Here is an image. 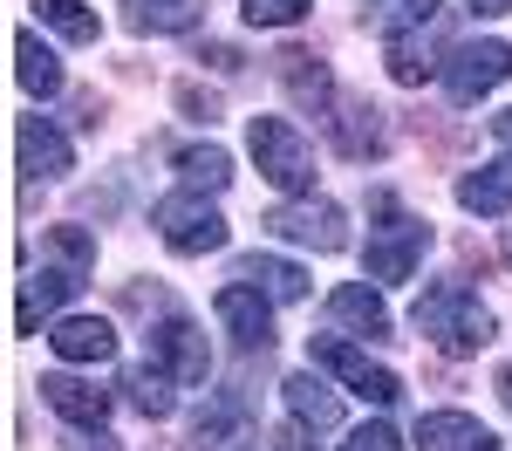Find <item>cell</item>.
<instances>
[{
  "label": "cell",
  "mask_w": 512,
  "mask_h": 451,
  "mask_svg": "<svg viewBox=\"0 0 512 451\" xmlns=\"http://www.w3.org/2000/svg\"><path fill=\"white\" fill-rule=\"evenodd\" d=\"M417 335H431L444 356H478L492 335H499V322H492V308L478 301L472 287H465V274H444V281H431L424 294H417Z\"/></svg>",
  "instance_id": "1"
},
{
  "label": "cell",
  "mask_w": 512,
  "mask_h": 451,
  "mask_svg": "<svg viewBox=\"0 0 512 451\" xmlns=\"http://www.w3.org/2000/svg\"><path fill=\"white\" fill-rule=\"evenodd\" d=\"M376 212V226H369V246H362V260H369V281H410L417 267H424V253H431V226L417 219V212H403L390 192H376L369 199Z\"/></svg>",
  "instance_id": "2"
},
{
  "label": "cell",
  "mask_w": 512,
  "mask_h": 451,
  "mask_svg": "<svg viewBox=\"0 0 512 451\" xmlns=\"http://www.w3.org/2000/svg\"><path fill=\"white\" fill-rule=\"evenodd\" d=\"M246 151H253V164H260V178L267 185H280L287 199H315V151H308V137L294 130L287 117H253L246 123Z\"/></svg>",
  "instance_id": "3"
},
{
  "label": "cell",
  "mask_w": 512,
  "mask_h": 451,
  "mask_svg": "<svg viewBox=\"0 0 512 451\" xmlns=\"http://www.w3.org/2000/svg\"><path fill=\"white\" fill-rule=\"evenodd\" d=\"M151 226H158V240L171 246V253H185V260L226 246V212L205 205V192H171V199H158L151 205Z\"/></svg>",
  "instance_id": "4"
},
{
  "label": "cell",
  "mask_w": 512,
  "mask_h": 451,
  "mask_svg": "<svg viewBox=\"0 0 512 451\" xmlns=\"http://www.w3.org/2000/svg\"><path fill=\"white\" fill-rule=\"evenodd\" d=\"M437 76H444V96H451L458 110H472L478 96H492V89L512 76V48L506 41H465V48L444 55Z\"/></svg>",
  "instance_id": "5"
},
{
  "label": "cell",
  "mask_w": 512,
  "mask_h": 451,
  "mask_svg": "<svg viewBox=\"0 0 512 451\" xmlns=\"http://www.w3.org/2000/svg\"><path fill=\"white\" fill-rule=\"evenodd\" d=\"M267 233L294 240V246H315V253H342L349 246V212L335 199H294V205L267 212Z\"/></svg>",
  "instance_id": "6"
},
{
  "label": "cell",
  "mask_w": 512,
  "mask_h": 451,
  "mask_svg": "<svg viewBox=\"0 0 512 451\" xmlns=\"http://www.w3.org/2000/svg\"><path fill=\"white\" fill-rule=\"evenodd\" d=\"M212 315L233 328L239 349H274V294H260L253 281H226L219 301H212Z\"/></svg>",
  "instance_id": "7"
},
{
  "label": "cell",
  "mask_w": 512,
  "mask_h": 451,
  "mask_svg": "<svg viewBox=\"0 0 512 451\" xmlns=\"http://www.w3.org/2000/svg\"><path fill=\"white\" fill-rule=\"evenodd\" d=\"M315 363H321V369H335V376L349 383L355 397H369V404H396V397H403V383H396L390 369L369 363L362 349H349L342 335H315Z\"/></svg>",
  "instance_id": "8"
},
{
  "label": "cell",
  "mask_w": 512,
  "mask_h": 451,
  "mask_svg": "<svg viewBox=\"0 0 512 451\" xmlns=\"http://www.w3.org/2000/svg\"><path fill=\"white\" fill-rule=\"evenodd\" d=\"M151 363H158L164 376H178V383H205V376H212V349H205V335H198L185 315H164V322L151 328Z\"/></svg>",
  "instance_id": "9"
},
{
  "label": "cell",
  "mask_w": 512,
  "mask_h": 451,
  "mask_svg": "<svg viewBox=\"0 0 512 451\" xmlns=\"http://www.w3.org/2000/svg\"><path fill=\"white\" fill-rule=\"evenodd\" d=\"M274 76L280 89L308 110V117H321V110H335L342 96H335V82H328V69H321V55H308V48H280L274 55Z\"/></svg>",
  "instance_id": "10"
},
{
  "label": "cell",
  "mask_w": 512,
  "mask_h": 451,
  "mask_svg": "<svg viewBox=\"0 0 512 451\" xmlns=\"http://www.w3.org/2000/svg\"><path fill=\"white\" fill-rule=\"evenodd\" d=\"M14 151H21V171H28V178H69V171H76L69 137H62L48 117H21V130H14Z\"/></svg>",
  "instance_id": "11"
},
{
  "label": "cell",
  "mask_w": 512,
  "mask_h": 451,
  "mask_svg": "<svg viewBox=\"0 0 512 451\" xmlns=\"http://www.w3.org/2000/svg\"><path fill=\"white\" fill-rule=\"evenodd\" d=\"M48 349L62 363H110L117 356V328L103 322V315H62V322L48 328Z\"/></svg>",
  "instance_id": "12"
},
{
  "label": "cell",
  "mask_w": 512,
  "mask_h": 451,
  "mask_svg": "<svg viewBox=\"0 0 512 451\" xmlns=\"http://www.w3.org/2000/svg\"><path fill=\"white\" fill-rule=\"evenodd\" d=\"M76 287H82L76 267H35V274L21 281V301H14V328H21V335H35L41 315H55V308H62Z\"/></svg>",
  "instance_id": "13"
},
{
  "label": "cell",
  "mask_w": 512,
  "mask_h": 451,
  "mask_svg": "<svg viewBox=\"0 0 512 451\" xmlns=\"http://www.w3.org/2000/svg\"><path fill=\"white\" fill-rule=\"evenodd\" d=\"M342 117H335V151L342 158H383V144H390V130H383V110L376 103H362V96H342L335 103Z\"/></svg>",
  "instance_id": "14"
},
{
  "label": "cell",
  "mask_w": 512,
  "mask_h": 451,
  "mask_svg": "<svg viewBox=\"0 0 512 451\" xmlns=\"http://www.w3.org/2000/svg\"><path fill=\"white\" fill-rule=\"evenodd\" d=\"M417 445L424 451H499V438L478 417H465V410H424L417 417Z\"/></svg>",
  "instance_id": "15"
},
{
  "label": "cell",
  "mask_w": 512,
  "mask_h": 451,
  "mask_svg": "<svg viewBox=\"0 0 512 451\" xmlns=\"http://www.w3.org/2000/svg\"><path fill=\"white\" fill-rule=\"evenodd\" d=\"M41 404L55 410V417H69V424H103V417H110V390H96V383H82L69 369H55V376H41Z\"/></svg>",
  "instance_id": "16"
},
{
  "label": "cell",
  "mask_w": 512,
  "mask_h": 451,
  "mask_svg": "<svg viewBox=\"0 0 512 451\" xmlns=\"http://www.w3.org/2000/svg\"><path fill=\"white\" fill-rule=\"evenodd\" d=\"M328 315H335L342 328H355V335H369V342L390 335V301H383L369 281H342L335 294H328Z\"/></svg>",
  "instance_id": "17"
},
{
  "label": "cell",
  "mask_w": 512,
  "mask_h": 451,
  "mask_svg": "<svg viewBox=\"0 0 512 451\" xmlns=\"http://www.w3.org/2000/svg\"><path fill=\"white\" fill-rule=\"evenodd\" d=\"M458 205L478 212V219L512 212V151H506V158H492V164H478V171H465V178H458Z\"/></svg>",
  "instance_id": "18"
},
{
  "label": "cell",
  "mask_w": 512,
  "mask_h": 451,
  "mask_svg": "<svg viewBox=\"0 0 512 451\" xmlns=\"http://www.w3.org/2000/svg\"><path fill=\"white\" fill-rule=\"evenodd\" d=\"M205 0H123V28L130 35H192Z\"/></svg>",
  "instance_id": "19"
},
{
  "label": "cell",
  "mask_w": 512,
  "mask_h": 451,
  "mask_svg": "<svg viewBox=\"0 0 512 451\" xmlns=\"http://www.w3.org/2000/svg\"><path fill=\"white\" fill-rule=\"evenodd\" d=\"M280 390H287V410H294V424H308V431H335V424H342V397H335V390L321 383L315 369L287 376Z\"/></svg>",
  "instance_id": "20"
},
{
  "label": "cell",
  "mask_w": 512,
  "mask_h": 451,
  "mask_svg": "<svg viewBox=\"0 0 512 451\" xmlns=\"http://www.w3.org/2000/svg\"><path fill=\"white\" fill-rule=\"evenodd\" d=\"M233 281H253L260 294H274V301H308V274L294 260H274V253H246L233 267Z\"/></svg>",
  "instance_id": "21"
},
{
  "label": "cell",
  "mask_w": 512,
  "mask_h": 451,
  "mask_svg": "<svg viewBox=\"0 0 512 451\" xmlns=\"http://www.w3.org/2000/svg\"><path fill=\"white\" fill-rule=\"evenodd\" d=\"M383 62H390L396 82H424V76H437V69H444V62H437V35H431V28L390 35V41H383Z\"/></svg>",
  "instance_id": "22"
},
{
  "label": "cell",
  "mask_w": 512,
  "mask_h": 451,
  "mask_svg": "<svg viewBox=\"0 0 512 451\" xmlns=\"http://www.w3.org/2000/svg\"><path fill=\"white\" fill-rule=\"evenodd\" d=\"M14 76L28 96H62V62H55V48H41L28 28L14 35Z\"/></svg>",
  "instance_id": "23"
},
{
  "label": "cell",
  "mask_w": 512,
  "mask_h": 451,
  "mask_svg": "<svg viewBox=\"0 0 512 451\" xmlns=\"http://www.w3.org/2000/svg\"><path fill=\"white\" fill-rule=\"evenodd\" d=\"M178 178H185V192H226L233 185V158L219 151V144H192V151H178Z\"/></svg>",
  "instance_id": "24"
},
{
  "label": "cell",
  "mask_w": 512,
  "mask_h": 451,
  "mask_svg": "<svg viewBox=\"0 0 512 451\" xmlns=\"http://www.w3.org/2000/svg\"><path fill=\"white\" fill-rule=\"evenodd\" d=\"M437 7H444V0H369L362 14H369V28H376V35L390 41V35H410V28H431Z\"/></svg>",
  "instance_id": "25"
},
{
  "label": "cell",
  "mask_w": 512,
  "mask_h": 451,
  "mask_svg": "<svg viewBox=\"0 0 512 451\" xmlns=\"http://www.w3.org/2000/svg\"><path fill=\"white\" fill-rule=\"evenodd\" d=\"M35 14H41V28H55V35L76 41V48H89V41L103 35V21H96L82 0H35Z\"/></svg>",
  "instance_id": "26"
},
{
  "label": "cell",
  "mask_w": 512,
  "mask_h": 451,
  "mask_svg": "<svg viewBox=\"0 0 512 451\" xmlns=\"http://www.w3.org/2000/svg\"><path fill=\"white\" fill-rule=\"evenodd\" d=\"M171 383H178V376H164L158 363H144V369H130V376H123V390H130V404L144 410V417H151V424H158V417H171V410H178V397H171Z\"/></svg>",
  "instance_id": "27"
},
{
  "label": "cell",
  "mask_w": 512,
  "mask_h": 451,
  "mask_svg": "<svg viewBox=\"0 0 512 451\" xmlns=\"http://www.w3.org/2000/svg\"><path fill=\"white\" fill-rule=\"evenodd\" d=\"M41 246L55 253V267H76L82 281H89V267H96V240H89L82 226H48V233H41Z\"/></svg>",
  "instance_id": "28"
},
{
  "label": "cell",
  "mask_w": 512,
  "mask_h": 451,
  "mask_svg": "<svg viewBox=\"0 0 512 451\" xmlns=\"http://www.w3.org/2000/svg\"><path fill=\"white\" fill-rule=\"evenodd\" d=\"M308 7H315V0H246L239 14H246V28H294Z\"/></svg>",
  "instance_id": "29"
},
{
  "label": "cell",
  "mask_w": 512,
  "mask_h": 451,
  "mask_svg": "<svg viewBox=\"0 0 512 451\" xmlns=\"http://www.w3.org/2000/svg\"><path fill=\"white\" fill-rule=\"evenodd\" d=\"M342 451H403V438H396L390 424L376 417V424H362V431H349V445Z\"/></svg>",
  "instance_id": "30"
},
{
  "label": "cell",
  "mask_w": 512,
  "mask_h": 451,
  "mask_svg": "<svg viewBox=\"0 0 512 451\" xmlns=\"http://www.w3.org/2000/svg\"><path fill=\"white\" fill-rule=\"evenodd\" d=\"M62 451H117V438H110L103 424H82V431H76V438H69Z\"/></svg>",
  "instance_id": "31"
},
{
  "label": "cell",
  "mask_w": 512,
  "mask_h": 451,
  "mask_svg": "<svg viewBox=\"0 0 512 451\" xmlns=\"http://www.w3.org/2000/svg\"><path fill=\"white\" fill-rule=\"evenodd\" d=\"M198 62H212L219 76H239V62H246V55H239V48H226V41H212V48H198Z\"/></svg>",
  "instance_id": "32"
},
{
  "label": "cell",
  "mask_w": 512,
  "mask_h": 451,
  "mask_svg": "<svg viewBox=\"0 0 512 451\" xmlns=\"http://www.w3.org/2000/svg\"><path fill=\"white\" fill-rule=\"evenodd\" d=\"M274 451H315V445H308V424H280V431H274Z\"/></svg>",
  "instance_id": "33"
},
{
  "label": "cell",
  "mask_w": 512,
  "mask_h": 451,
  "mask_svg": "<svg viewBox=\"0 0 512 451\" xmlns=\"http://www.w3.org/2000/svg\"><path fill=\"white\" fill-rule=\"evenodd\" d=\"M478 21H499V14H512V0H465Z\"/></svg>",
  "instance_id": "34"
},
{
  "label": "cell",
  "mask_w": 512,
  "mask_h": 451,
  "mask_svg": "<svg viewBox=\"0 0 512 451\" xmlns=\"http://www.w3.org/2000/svg\"><path fill=\"white\" fill-rule=\"evenodd\" d=\"M492 137H499V144L512 151V110H499V117H492Z\"/></svg>",
  "instance_id": "35"
},
{
  "label": "cell",
  "mask_w": 512,
  "mask_h": 451,
  "mask_svg": "<svg viewBox=\"0 0 512 451\" xmlns=\"http://www.w3.org/2000/svg\"><path fill=\"white\" fill-rule=\"evenodd\" d=\"M499 397H506V410H512V363H506V376H499Z\"/></svg>",
  "instance_id": "36"
},
{
  "label": "cell",
  "mask_w": 512,
  "mask_h": 451,
  "mask_svg": "<svg viewBox=\"0 0 512 451\" xmlns=\"http://www.w3.org/2000/svg\"><path fill=\"white\" fill-rule=\"evenodd\" d=\"M499 253H506V267H512V226H506V240H499Z\"/></svg>",
  "instance_id": "37"
}]
</instances>
